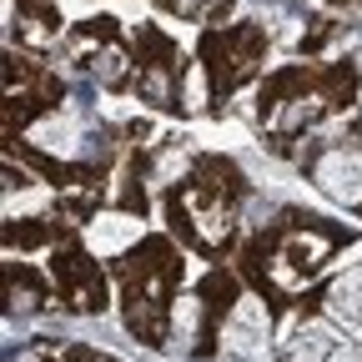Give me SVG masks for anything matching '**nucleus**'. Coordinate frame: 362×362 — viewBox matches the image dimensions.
<instances>
[{
	"label": "nucleus",
	"instance_id": "f257e3e1",
	"mask_svg": "<svg viewBox=\"0 0 362 362\" xmlns=\"http://www.w3.org/2000/svg\"><path fill=\"white\" fill-rule=\"evenodd\" d=\"M267 312H262V302H237V312H232V322H226V332H221V352L226 357H242V362H262V352H267Z\"/></svg>",
	"mask_w": 362,
	"mask_h": 362
},
{
	"label": "nucleus",
	"instance_id": "f03ea898",
	"mask_svg": "<svg viewBox=\"0 0 362 362\" xmlns=\"http://www.w3.org/2000/svg\"><path fill=\"white\" fill-rule=\"evenodd\" d=\"M317 181H322V192L337 197V202H362V161L357 156H327L317 166Z\"/></svg>",
	"mask_w": 362,
	"mask_h": 362
},
{
	"label": "nucleus",
	"instance_id": "7ed1b4c3",
	"mask_svg": "<svg viewBox=\"0 0 362 362\" xmlns=\"http://www.w3.org/2000/svg\"><path fill=\"white\" fill-rule=\"evenodd\" d=\"M136 237H141V221H136V216H101V221H90V232H86L90 252H101V257L131 247Z\"/></svg>",
	"mask_w": 362,
	"mask_h": 362
},
{
	"label": "nucleus",
	"instance_id": "20e7f679",
	"mask_svg": "<svg viewBox=\"0 0 362 362\" xmlns=\"http://www.w3.org/2000/svg\"><path fill=\"white\" fill-rule=\"evenodd\" d=\"M30 141H35L40 151H61V156H71L76 141H81L76 116H45V121H35V126H30Z\"/></svg>",
	"mask_w": 362,
	"mask_h": 362
},
{
	"label": "nucleus",
	"instance_id": "39448f33",
	"mask_svg": "<svg viewBox=\"0 0 362 362\" xmlns=\"http://www.w3.org/2000/svg\"><path fill=\"white\" fill-rule=\"evenodd\" d=\"M332 312L347 317V322H362V272H347L332 287Z\"/></svg>",
	"mask_w": 362,
	"mask_h": 362
},
{
	"label": "nucleus",
	"instance_id": "423d86ee",
	"mask_svg": "<svg viewBox=\"0 0 362 362\" xmlns=\"http://www.w3.org/2000/svg\"><path fill=\"white\" fill-rule=\"evenodd\" d=\"M192 327H197V302H181V307H176V337L187 342V337H192Z\"/></svg>",
	"mask_w": 362,
	"mask_h": 362
},
{
	"label": "nucleus",
	"instance_id": "0eeeda50",
	"mask_svg": "<svg viewBox=\"0 0 362 362\" xmlns=\"http://www.w3.org/2000/svg\"><path fill=\"white\" fill-rule=\"evenodd\" d=\"M332 362H357V357H352V352H337V357H332Z\"/></svg>",
	"mask_w": 362,
	"mask_h": 362
}]
</instances>
